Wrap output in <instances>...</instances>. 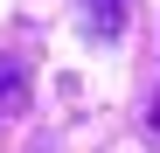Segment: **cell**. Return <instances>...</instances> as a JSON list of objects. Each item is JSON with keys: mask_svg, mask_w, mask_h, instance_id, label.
Listing matches in <instances>:
<instances>
[{"mask_svg": "<svg viewBox=\"0 0 160 153\" xmlns=\"http://www.w3.org/2000/svg\"><path fill=\"white\" fill-rule=\"evenodd\" d=\"M84 28L91 35H118L125 28V0H84Z\"/></svg>", "mask_w": 160, "mask_h": 153, "instance_id": "1", "label": "cell"}, {"mask_svg": "<svg viewBox=\"0 0 160 153\" xmlns=\"http://www.w3.org/2000/svg\"><path fill=\"white\" fill-rule=\"evenodd\" d=\"M21 91H28V70L14 56H0V105H21Z\"/></svg>", "mask_w": 160, "mask_h": 153, "instance_id": "2", "label": "cell"}]
</instances>
